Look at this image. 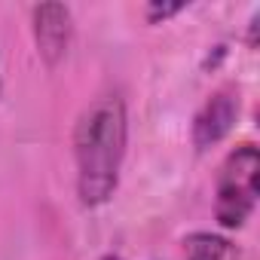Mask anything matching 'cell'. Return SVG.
<instances>
[{
    "label": "cell",
    "mask_w": 260,
    "mask_h": 260,
    "mask_svg": "<svg viewBox=\"0 0 260 260\" xmlns=\"http://www.w3.org/2000/svg\"><path fill=\"white\" fill-rule=\"evenodd\" d=\"M128 153V107L119 92H104L83 107L74 125V172L83 208L113 199Z\"/></svg>",
    "instance_id": "6da1fadb"
},
{
    "label": "cell",
    "mask_w": 260,
    "mask_h": 260,
    "mask_svg": "<svg viewBox=\"0 0 260 260\" xmlns=\"http://www.w3.org/2000/svg\"><path fill=\"white\" fill-rule=\"evenodd\" d=\"M257 181H260V150L254 141L236 144L214 178V220L220 230H242L257 208Z\"/></svg>",
    "instance_id": "7a4b0ae2"
},
{
    "label": "cell",
    "mask_w": 260,
    "mask_h": 260,
    "mask_svg": "<svg viewBox=\"0 0 260 260\" xmlns=\"http://www.w3.org/2000/svg\"><path fill=\"white\" fill-rule=\"evenodd\" d=\"M239 107H242V101H239L236 86H220L202 101V107L196 110L193 125H190V141L199 153L217 147L233 132V125L239 122Z\"/></svg>",
    "instance_id": "3957f363"
},
{
    "label": "cell",
    "mask_w": 260,
    "mask_h": 260,
    "mask_svg": "<svg viewBox=\"0 0 260 260\" xmlns=\"http://www.w3.org/2000/svg\"><path fill=\"white\" fill-rule=\"evenodd\" d=\"M31 34L46 68H58L74 40V13L64 4H40L31 10Z\"/></svg>",
    "instance_id": "277c9868"
},
{
    "label": "cell",
    "mask_w": 260,
    "mask_h": 260,
    "mask_svg": "<svg viewBox=\"0 0 260 260\" xmlns=\"http://www.w3.org/2000/svg\"><path fill=\"white\" fill-rule=\"evenodd\" d=\"M184 260H239V248L223 233L196 230L184 239Z\"/></svg>",
    "instance_id": "5b68a950"
},
{
    "label": "cell",
    "mask_w": 260,
    "mask_h": 260,
    "mask_svg": "<svg viewBox=\"0 0 260 260\" xmlns=\"http://www.w3.org/2000/svg\"><path fill=\"white\" fill-rule=\"evenodd\" d=\"M184 10H187L184 0H178V4H166V0H150V4L144 7V19H147L150 25H162V22L175 19V16H178V13H184Z\"/></svg>",
    "instance_id": "8992f818"
},
{
    "label": "cell",
    "mask_w": 260,
    "mask_h": 260,
    "mask_svg": "<svg viewBox=\"0 0 260 260\" xmlns=\"http://www.w3.org/2000/svg\"><path fill=\"white\" fill-rule=\"evenodd\" d=\"M257 22H260V13H254L251 22H248V49L257 46Z\"/></svg>",
    "instance_id": "52a82bcc"
},
{
    "label": "cell",
    "mask_w": 260,
    "mask_h": 260,
    "mask_svg": "<svg viewBox=\"0 0 260 260\" xmlns=\"http://www.w3.org/2000/svg\"><path fill=\"white\" fill-rule=\"evenodd\" d=\"M98 260H125V257H122V254H116V251H107V254H101Z\"/></svg>",
    "instance_id": "ba28073f"
},
{
    "label": "cell",
    "mask_w": 260,
    "mask_h": 260,
    "mask_svg": "<svg viewBox=\"0 0 260 260\" xmlns=\"http://www.w3.org/2000/svg\"><path fill=\"white\" fill-rule=\"evenodd\" d=\"M0 95H4V77H0Z\"/></svg>",
    "instance_id": "9c48e42d"
}]
</instances>
